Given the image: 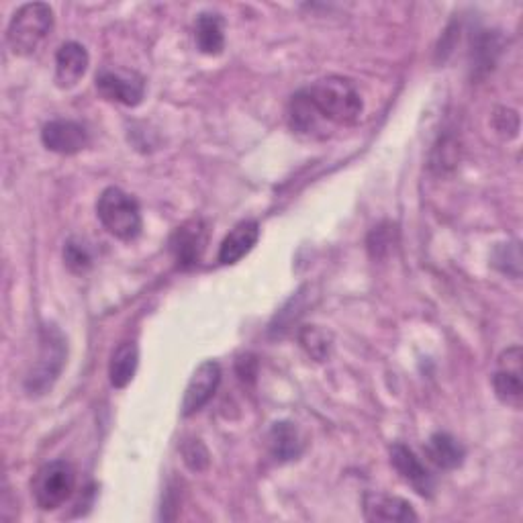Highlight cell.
<instances>
[{
    "label": "cell",
    "instance_id": "6da1fadb",
    "mask_svg": "<svg viewBox=\"0 0 523 523\" xmlns=\"http://www.w3.org/2000/svg\"><path fill=\"white\" fill-rule=\"evenodd\" d=\"M307 92L325 121L336 125H354L360 121L364 101L354 82H350L348 78H321L313 86H309Z\"/></svg>",
    "mask_w": 523,
    "mask_h": 523
},
{
    "label": "cell",
    "instance_id": "7a4b0ae2",
    "mask_svg": "<svg viewBox=\"0 0 523 523\" xmlns=\"http://www.w3.org/2000/svg\"><path fill=\"white\" fill-rule=\"evenodd\" d=\"M66 338L56 325H43L39 334V358L25 378V391L31 397L45 395L54 387L66 364Z\"/></svg>",
    "mask_w": 523,
    "mask_h": 523
},
{
    "label": "cell",
    "instance_id": "3957f363",
    "mask_svg": "<svg viewBox=\"0 0 523 523\" xmlns=\"http://www.w3.org/2000/svg\"><path fill=\"white\" fill-rule=\"evenodd\" d=\"M54 29V11L45 3L23 5L11 19L7 43L15 56H31Z\"/></svg>",
    "mask_w": 523,
    "mask_h": 523
},
{
    "label": "cell",
    "instance_id": "277c9868",
    "mask_svg": "<svg viewBox=\"0 0 523 523\" xmlns=\"http://www.w3.org/2000/svg\"><path fill=\"white\" fill-rule=\"evenodd\" d=\"M97 217L111 235L123 242H133L144 227L137 201L117 186H109L101 193Z\"/></svg>",
    "mask_w": 523,
    "mask_h": 523
},
{
    "label": "cell",
    "instance_id": "5b68a950",
    "mask_svg": "<svg viewBox=\"0 0 523 523\" xmlns=\"http://www.w3.org/2000/svg\"><path fill=\"white\" fill-rule=\"evenodd\" d=\"M76 489V470L66 460L43 464L33 479V497L41 511L60 509Z\"/></svg>",
    "mask_w": 523,
    "mask_h": 523
},
{
    "label": "cell",
    "instance_id": "8992f818",
    "mask_svg": "<svg viewBox=\"0 0 523 523\" xmlns=\"http://www.w3.org/2000/svg\"><path fill=\"white\" fill-rule=\"evenodd\" d=\"M97 90L107 101L135 107L144 101L146 80L131 70H101L97 74Z\"/></svg>",
    "mask_w": 523,
    "mask_h": 523
},
{
    "label": "cell",
    "instance_id": "52a82bcc",
    "mask_svg": "<svg viewBox=\"0 0 523 523\" xmlns=\"http://www.w3.org/2000/svg\"><path fill=\"white\" fill-rule=\"evenodd\" d=\"M521 348H507L497 358V368L493 372V389L497 399L513 409H519L523 403V383H521Z\"/></svg>",
    "mask_w": 523,
    "mask_h": 523
},
{
    "label": "cell",
    "instance_id": "ba28073f",
    "mask_svg": "<svg viewBox=\"0 0 523 523\" xmlns=\"http://www.w3.org/2000/svg\"><path fill=\"white\" fill-rule=\"evenodd\" d=\"M207 246V225L201 219H193L180 225L170 237V250L180 268H193L201 262Z\"/></svg>",
    "mask_w": 523,
    "mask_h": 523
},
{
    "label": "cell",
    "instance_id": "9c48e42d",
    "mask_svg": "<svg viewBox=\"0 0 523 523\" xmlns=\"http://www.w3.org/2000/svg\"><path fill=\"white\" fill-rule=\"evenodd\" d=\"M41 141L50 152L62 156H74L88 146V131L84 129V125L76 121L54 119L43 125Z\"/></svg>",
    "mask_w": 523,
    "mask_h": 523
},
{
    "label": "cell",
    "instance_id": "30bf717a",
    "mask_svg": "<svg viewBox=\"0 0 523 523\" xmlns=\"http://www.w3.org/2000/svg\"><path fill=\"white\" fill-rule=\"evenodd\" d=\"M219 383H221V366L213 360L203 362L195 370L193 378H190V383L184 391L182 415L190 417V415H195L197 411H201L213 399Z\"/></svg>",
    "mask_w": 523,
    "mask_h": 523
},
{
    "label": "cell",
    "instance_id": "8fae6325",
    "mask_svg": "<svg viewBox=\"0 0 523 523\" xmlns=\"http://www.w3.org/2000/svg\"><path fill=\"white\" fill-rule=\"evenodd\" d=\"M391 464L399 472V477L407 485H411L419 495L432 497V493L436 489L432 472L421 464V460L407 446H403V444L391 446Z\"/></svg>",
    "mask_w": 523,
    "mask_h": 523
},
{
    "label": "cell",
    "instance_id": "7c38bea8",
    "mask_svg": "<svg viewBox=\"0 0 523 523\" xmlns=\"http://www.w3.org/2000/svg\"><path fill=\"white\" fill-rule=\"evenodd\" d=\"M364 517L368 521H417V513L411 503L401 497H391L385 493H366L364 497Z\"/></svg>",
    "mask_w": 523,
    "mask_h": 523
},
{
    "label": "cell",
    "instance_id": "4fadbf2b",
    "mask_svg": "<svg viewBox=\"0 0 523 523\" xmlns=\"http://www.w3.org/2000/svg\"><path fill=\"white\" fill-rule=\"evenodd\" d=\"M260 240V225L256 221L237 223L223 240L219 248V262L229 266L248 256Z\"/></svg>",
    "mask_w": 523,
    "mask_h": 523
},
{
    "label": "cell",
    "instance_id": "5bb4252c",
    "mask_svg": "<svg viewBox=\"0 0 523 523\" xmlns=\"http://www.w3.org/2000/svg\"><path fill=\"white\" fill-rule=\"evenodd\" d=\"M327 121L321 117L317 107L313 105L307 88L299 90L295 97L291 99L289 105V125L293 131L299 135L307 137H323L325 135V125Z\"/></svg>",
    "mask_w": 523,
    "mask_h": 523
},
{
    "label": "cell",
    "instance_id": "9a60e30c",
    "mask_svg": "<svg viewBox=\"0 0 523 523\" xmlns=\"http://www.w3.org/2000/svg\"><path fill=\"white\" fill-rule=\"evenodd\" d=\"M88 68V52L86 47L68 41L64 43L56 54V82L60 88L76 86Z\"/></svg>",
    "mask_w": 523,
    "mask_h": 523
},
{
    "label": "cell",
    "instance_id": "2e32d148",
    "mask_svg": "<svg viewBox=\"0 0 523 523\" xmlns=\"http://www.w3.org/2000/svg\"><path fill=\"white\" fill-rule=\"evenodd\" d=\"M268 448H270V454L278 462L297 460L303 452V442H301L299 430L291 421L274 423L268 434Z\"/></svg>",
    "mask_w": 523,
    "mask_h": 523
},
{
    "label": "cell",
    "instance_id": "e0dca14e",
    "mask_svg": "<svg viewBox=\"0 0 523 523\" xmlns=\"http://www.w3.org/2000/svg\"><path fill=\"white\" fill-rule=\"evenodd\" d=\"M425 454L442 470H454L462 466L466 456L462 444L454 436L444 432H438L430 438V442L425 446Z\"/></svg>",
    "mask_w": 523,
    "mask_h": 523
},
{
    "label": "cell",
    "instance_id": "ac0fdd59",
    "mask_svg": "<svg viewBox=\"0 0 523 523\" xmlns=\"http://www.w3.org/2000/svg\"><path fill=\"white\" fill-rule=\"evenodd\" d=\"M195 41L205 56H219L225 47L221 15L201 13L195 23Z\"/></svg>",
    "mask_w": 523,
    "mask_h": 523
},
{
    "label": "cell",
    "instance_id": "d6986e66",
    "mask_svg": "<svg viewBox=\"0 0 523 523\" xmlns=\"http://www.w3.org/2000/svg\"><path fill=\"white\" fill-rule=\"evenodd\" d=\"M139 364V348L135 342H123L111 356L109 364V378L115 389H125L137 370Z\"/></svg>",
    "mask_w": 523,
    "mask_h": 523
},
{
    "label": "cell",
    "instance_id": "ffe728a7",
    "mask_svg": "<svg viewBox=\"0 0 523 523\" xmlns=\"http://www.w3.org/2000/svg\"><path fill=\"white\" fill-rule=\"evenodd\" d=\"M501 54V35L495 31H485L472 50V70L474 72H489L497 64V58Z\"/></svg>",
    "mask_w": 523,
    "mask_h": 523
},
{
    "label": "cell",
    "instance_id": "44dd1931",
    "mask_svg": "<svg viewBox=\"0 0 523 523\" xmlns=\"http://www.w3.org/2000/svg\"><path fill=\"white\" fill-rule=\"evenodd\" d=\"M299 342L305 348V352L315 358L317 362H323L329 358L331 352V336L327 331L319 329L317 325H307L301 329L299 334Z\"/></svg>",
    "mask_w": 523,
    "mask_h": 523
},
{
    "label": "cell",
    "instance_id": "7402d4cb",
    "mask_svg": "<svg viewBox=\"0 0 523 523\" xmlns=\"http://www.w3.org/2000/svg\"><path fill=\"white\" fill-rule=\"evenodd\" d=\"M493 264L503 272L513 278H519L521 274V256H519V244H503L495 250Z\"/></svg>",
    "mask_w": 523,
    "mask_h": 523
},
{
    "label": "cell",
    "instance_id": "603a6c76",
    "mask_svg": "<svg viewBox=\"0 0 523 523\" xmlns=\"http://www.w3.org/2000/svg\"><path fill=\"white\" fill-rule=\"evenodd\" d=\"M64 260H66V266L76 274H82L92 266V256H90L88 248L78 240H70L66 244Z\"/></svg>",
    "mask_w": 523,
    "mask_h": 523
},
{
    "label": "cell",
    "instance_id": "cb8c5ba5",
    "mask_svg": "<svg viewBox=\"0 0 523 523\" xmlns=\"http://www.w3.org/2000/svg\"><path fill=\"white\" fill-rule=\"evenodd\" d=\"M458 162V148L456 141L452 137H444L440 141V146H436L434 156H432V168L438 170L440 174L454 168Z\"/></svg>",
    "mask_w": 523,
    "mask_h": 523
},
{
    "label": "cell",
    "instance_id": "d4e9b609",
    "mask_svg": "<svg viewBox=\"0 0 523 523\" xmlns=\"http://www.w3.org/2000/svg\"><path fill=\"white\" fill-rule=\"evenodd\" d=\"M182 456L190 470L201 472L209 466V452L201 440H186L182 444Z\"/></svg>",
    "mask_w": 523,
    "mask_h": 523
},
{
    "label": "cell",
    "instance_id": "484cf974",
    "mask_svg": "<svg viewBox=\"0 0 523 523\" xmlns=\"http://www.w3.org/2000/svg\"><path fill=\"white\" fill-rule=\"evenodd\" d=\"M495 127L499 133H507V137H515L519 131V117L511 109H499L495 115Z\"/></svg>",
    "mask_w": 523,
    "mask_h": 523
}]
</instances>
